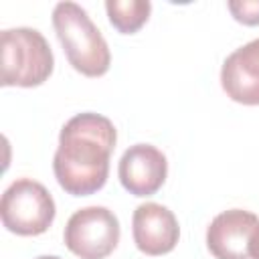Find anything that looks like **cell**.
Here are the masks:
<instances>
[{"mask_svg": "<svg viewBox=\"0 0 259 259\" xmlns=\"http://www.w3.org/2000/svg\"><path fill=\"white\" fill-rule=\"evenodd\" d=\"M117 132L109 117L93 111L73 115L59 134L53 172L59 186L73 196L101 190L109 174V158Z\"/></svg>", "mask_w": 259, "mask_h": 259, "instance_id": "cell-1", "label": "cell"}, {"mask_svg": "<svg viewBox=\"0 0 259 259\" xmlns=\"http://www.w3.org/2000/svg\"><path fill=\"white\" fill-rule=\"evenodd\" d=\"M53 26L69 65L85 77H101L109 71L111 53L101 30L87 10L75 2H59L53 8Z\"/></svg>", "mask_w": 259, "mask_h": 259, "instance_id": "cell-2", "label": "cell"}, {"mask_svg": "<svg viewBox=\"0 0 259 259\" xmlns=\"http://www.w3.org/2000/svg\"><path fill=\"white\" fill-rule=\"evenodd\" d=\"M0 47L4 87H36L51 77L55 57L36 28H6L0 34Z\"/></svg>", "mask_w": 259, "mask_h": 259, "instance_id": "cell-3", "label": "cell"}, {"mask_svg": "<svg viewBox=\"0 0 259 259\" xmlns=\"http://www.w3.org/2000/svg\"><path fill=\"white\" fill-rule=\"evenodd\" d=\"M55 200L51 192L32 178L14 180L2 194V225L20 237L42 235L55 221Z\"/></svg>", "mask_w": 259, "mask_h": 259, "instance_id": "cell-4", "label": "cell"}, {"mask_svg": "<svg viewBox=\"0 0 259 259\" xmlns=\"http://www.w3.org/2000/svg\"><path fill=\"white\" fill-rule=\"evenodd\" d=\"M119 221L105 206H85L75 210L63 233L67 249L79 259H105L119 243Z\"/></svg>", "mask_w": 259, "mask_h": 259, "instance_id": "cell-5", "label": "cell"}, {"mask_svg": "<svg viewBox=\"0 0 259 259\" xmlns=\"http://www.w3.org/2000/svg\"><path fill=\"white\" fill-rule=\"evenodd\" d=\"M166 174H168L166 156L152 144L130 146L117 164L119 182L134 196L156 194L162 188Z\"/></svg>", "mask_w": 259, "mask_h": 259, "instance_id": "cell-6", "label": "cell"}, {"mask_svg": "<svg viewBox=\"0 0 259 259\" xmlns=\"http://www.w3.org/2000/svg\"><path fill=\"white\" fill-rule=\"evenodd\" d=\"M132 235L136 247L150 255L170 253L180 237V227L174 212L158 202H144L134 210L132 217Z\"/></svg>", "mask_w": 259, "mask_h": 259, "instance_id": "cell-7", "label": "cell"}, {"mask_svg": "<svg viewBox=\"0 0 259 259\" xmlns=\"http://www.w3.org/2000/svg\"><path fill=\"white\" fill-rule=\"evenodd\" d=\"M259 223L245 208H229L217 214L206 229V247L217 259H249V239Z\"/></svg>", "mask_w": 259, "mask_h": 259, "instance_id": "cell-8", "label": "cell"}, {"mask_svg": "<svg viewBox=\"0 0 259 259\" xmlns=\"http://www.w3.org/2000/svg\"><path fill=\"white\" fill-rule=\"evenodd\" d=\"M221 87L237 103L259 105V38L249 40L225 59Z\"/></svg>", "mask_w": 259, "mask_h": 259, "instance_id": "cell-9", "label": "cell"}, {"mask_svg": "<svg viewBox=\"0 0 259 259\" xmlns=\"http://www.w3.org/2000/svg\"><path fill=\"white\" fill-rule=\"evenodd\" d=\"M105 10L111 26L117 32L134 34L146 24L152 4L148 0H107Z\"/></svg>", "mask_w": 259, "mask_h": 259, "instance_id": "cell-10", "label": "cell"}, {"mask_svg": "<svg viewBox=\"0 0 259 259\" xmlns=\"http://www.w3.org/2000/svg\"><path fill=\"white\" fill-rule=\"evenodd\" d=\"M227 6L237 22H243L249 26L259 24V0H241V2L231 0Z\"/></svg>", "mask_w": 259, "mask_h": 259, "instance_id": "cell-11", "label": "cell"}, {"mask_svg": "<svg viewBox=\"0 0 259 259\" xmlns=\"http://www.w3.org/2000/svg\"><path fill=\"white\" fill-rule=\"evenodd\" d=\"M249 259H259V223L255 225L249 239Z\"/></svg>", "mask_w": 259, "mask_h": 259, "instance_id": "cell-12", "label": "cell"}, {"mask_svg": "<svg viewBox=\"0 0 259 259\" xmlns=\"http://www.w3.org/2000/svg\"><path fill=\"white\" fill-rule=\"evenodd\" d=\"M34 259H61L57 255H40V257H34Z\"/></svg>", "mask_w": 259, "mask_h": 259, "instance_id": "cell-13", "label": "cell"}]
</instances>
